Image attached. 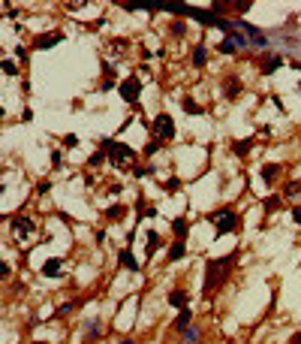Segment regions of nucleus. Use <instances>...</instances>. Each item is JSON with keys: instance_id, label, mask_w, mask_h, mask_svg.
I'll list each match as a JSON object with an SVG mask.
<instances>
[{"instance_id": "obj_4", "label": "nucleus", "mask_w": 301, "mask_h": 344, "mask_svg": "<svg viewBox=\"0 0 301 344\" xmlns=\"http://www.w3.org/2000/svg\"><path fill=\"white\" fill-rule=\"evenodd\" d=\"M211 221L217 224V232H232L235 224H238V217L232 211H217V214H211Z\"/></svg>"}, {"instance_id": "obj_14", "label": "nucleus", "mask_w": 301, "mask_h": 344, "mask_svg": "<svg viewBox=\"0 0 301 344\" xmlns=\"http://www.w3.org/2000/svg\"><path fill=\"white\" fill-rule=\"evenodd\" d=\"M172 229H175V235H178V242H184V235H187V221H184V217H178Z\"/></svg>"}, {"instance_id": "obj_19", "label": "nucleus", "mask_w": 301, "mask_h": 344, "mask_svg": "<svg viewBox=\"0 0 301 344\" xmlns=\"http://www.w3.org/2000/svg\"><path fill=\"white\" fill-rule=\"evenodd\" d=\"M277 172H280V166H265V169H262V178H265V181H271Z\"/></svg>"}, {"instance_id": "obj_16", "label": "nucleus", "mask_w": 301, "mask_h": 344, "mask_svg": "<svg viewBox=\"0 0 301 344\" xmlns=\"http://www.w3.org/2000/svg\"><path fill=\"white\" fill-rule=\"evenodd\" d=\"M55 43H60V36H40V40H37L40 48H48V46H55Z\"/></svg>"}, {"instance_id": "obj_26", "label": "nucleus", "mask_w": 301, "mask_h": 344, "mask_svg": "<svg viewBox=\"0 0 301 344\" xmlns=\"http://www.w3.org/2000/svg\"><path fill=\"white\" fill-rule=\"evenodd\" d=\"M292 217H295V221L301 224V208H295V211H292Z\"/></svg>"}, {"instance_id": "obj_22", "label": "nucleus", "mask_w": 301, "mask_h": 344, "mask_svg": "<svg viewBox=\"0 0 301 344\" xmlns=\"http://www.w3.org/2000/svg\"><path fill=\"white\" fill-rule=\"evenodd\" d=\"M157 248V232H148V253H154Z\"/></svg>"}, {"instance_id": "obj_1", "label": "nucleus", "mask_w": 301, "mask_h": 344, "mask_svg": "<svg viewBox=\"0 0 301 344\" xmlns=\"http://www.w3.org/2000/svg\"><path fill=\"white\" fill-rule=\"evenodd\" d=\"M232 260L235 257H223V260H211L208 266H205V290H211V287H217L223 278H226V272H229V266H232Z\"/></svg>"}, {"instance_id": "obj_20", "label": "nucleus", "mask_w": 301, "mask_h": 344, "mask_svg": "<svg viewBox=\"0 0 301 344\" xmlns=\"http://www.w3.org/2000/svg\"><path fill=\"white\" fill-rule=\"evenodd\" d=\"M280 64H283L280 58H268V61H265V67H262V69H265V72H271V69H277Z\"/></svg>"}, {"instance_id": "obj_18", "label": "nucleus", "mask_w": 301, "mask_h": 344, "mask_svg": "<svg viewBox=\"0 0 301 344\" xmlns=\"http://www.w3.org/2000/svg\"><path fill=\"white\" fill-rule=\"evenodd\" d=\"M193 64H196V67H202V64H205V48H202V46L193 51Z\"/></svg>"}, {"instance_id": "obj_29", "label": "nucleus", "mask_w": 301, "mask_h": 344, "mask_svg": "<svg viewBox=\"0 0 301 344\" xmlns=\"http://www.w3.org/2000/svg\"><path fill=\"white\" fill-rule=\"evenodd\" d=\"M37 344H42V341H37Z\"/></svg>"}, {"instance_id": "obj_2", "label": "nucleus", "mask_w": 301, "mask_h": 344, "mask_svg": "<svg viewBox=\"0 0 301 344\" xmlns=\"http://www.w3.org/2000/svg\"><path fill=\"white\" fill-rule=\"evenodd\" d=\"M102 148H105V154H109L115 163H130V160L136 157V151L130 148V145H120V142H115V139H105Z\"/></svg>"}, {"instance_id": "obj_7", "label": "nucleus", "mask_w": 301, "mask_h": 344, "mask_svg": "<svg viewBox=\"0 0 301 344\" xmlns=\"http://www.w3.org/2000/svg\"><path fill=\"white\" fill-rule=\"evenodd\" d=\"M190 320H193V314H190V308H181V314H178V320H175V329H181V332H187V329H190Z\"/></svg>"}, {"instance_id": "obj_17", "label": "nucleus", "mask_w": 301, "mask_h": 344, "mask_svg": "<svg viewBox=\"0 0 301 344\" xmlns=\"http://www.w3.org/2000/svg\"><path fill=\"white\" fill-rule=\"evenodd\" d=\"M120 263H123V266H130L133 272H139V266H136V260H133V253H130V251H123V253H120Z\"/></svg>"}, {"instance_id": "obj_13", "label": "nucleus", "mask_w": 301, "mask_h": 344, "mask_svg": "<svg viewBox=\"0 0 301 344\" xmlns=\"http://www.w3.org/2000/svg\"><path fill=\"white\" fill-rule=\"evenodd\" d=\"M184 253H187L184 242H175V245H172V251H169V260H181V257H184Z\"/></svg>"}, {"instance_id": "obj_9", "label": "nucleus", "mask_w": 301, "mask_h": 344, "mask_svg": "<svg viewBox=\"0 0 301 344\" xmlns=\"http://www.w3.org/2000/svg\"><path fill=\"white\" fill-rule=\"evenodd\" d=\"M42 275L58 278V275H60V260H48V263H42Z\"/></svg>"}, {"instance_id": "obj_6", "label": "nucleus", "mask_w": 301, "mask_h": 344, "mask_svg": "<svg viewBox=\"0 0 301 344\" xmlns=\"http://www.w3.org/2000/svg\"><path fill=\"white\" fill-rule=\"evenodd\" d=\"M12 229H15V235H19V239H24V235L33 232V224L27 221V217H15V221H12Z\"/></svg>"}, {"instance_id": "obj_11", "label": "nucleus", "mask_w": 301, "mask_h": 344, "mask_svg": "<svg viewBox=\"0 0 301 344\" xmlns=\"http://www.w3.org/2000/svg\"><path fill=\"white\" fill-rule=\"evenodd\" d=\"M169 302H172L175 308H187V293H184V290H175V293L169 296Z\"/></svg>"}, {"instance_id": "obj_24", "label": "nucleus", "mask_w": 301, "mask_h": 344, "mask_svg": "<svg viewBox=\"0 0 301 344\" xmlns=\"http://www.w3.org/2000/svg\"><path fill=\"white\" fill-rule=\"evenodd\" d=\"M3 72H9V76H15V64H12V61H3Z\"/></svg>"}, {"instance_id": "obj_15", "label": "nucleus", "mask_w": 301, "mask_h": 344, "mask_svg": "<svg viewBox=\"0 0 301 344\" xmlns=\"http://www.w3.org/2000/svg\"><path fill=\"white\" fill-rule=\"evenodd\" d=\"M235 94H241V82L238 79H229L226 82V97H235Z\"/></svg>"}, {"instance_id": "obj_12", "label": "nucleus", "mask_w": 301, "mask_h": 344, "mask_svg": "<svg viewBox=\"0 0 301 344\" xmlns=\"http://www.w3.org/2000/svg\"><path fill=\"white\" fill-rule=\"evenodd\" d=\"M250 148H253V139H241V142H235V145H232V151H235L238 157H241V154H247Z\"/></svg>"}, {"instance_id": "obj_10", "label": "nucleus", "mask_w": 301, "mask_h": 344, "mask_svg": "<svg viewBox=\"0 0 301 344\" xmlns=\"http://www.w3.org/2000/svg\"><path fill=\"white\" fill-rule=\"evenodd\" d=\"M181 106H184V112H187V115H199V112H202V106H199L196 100H190V97H184V100H181Z\"/></svg>"}, {"instance_id": "obj_25", "label": "nucleus", "mask_w": 301, "mask_h": 344, "mask_svg": "<svg viewBox=\"0 0 301 344\" xmlns=\"http://www.w3.org/2000/svg\"><path fill=\"white\" fill-rule=\"evenodd\" d=\"M123 214V208L120 206H115V208H109V217H120Z\"/></svg>"}, {"instance_id": "obj_28", "label": "nucleus", "mask_w": 301, "mask_h": 344, "mask_svg": "<svg viewBox=\"0 0 301 344\" xmlns=\"http://www.w3.org/2000/svg\"><path fill=\"white\" fill-rule=\"evenodd\" d=\"M123 344H133V341H123Z\"/></svg>"}, {"instance_id": "obj_27", "label": "nucleus", "mask_w": 301, "mask_h": 344, "mask_svg": "<svg viewBox=\"0 0 301 344\" xmlns=\"http://www.w3.org/2000/svg\"><path fill=\"white\" fill-rule=\"evenodd\" d=\"M292 344H301V332H298V335H295V338H292Z\"/></svg>"}, {"instance_id": "obj_23", "label": "nucleus", "mask_w": 301, "mask_h": 344, "mask_svg": "<svg viewBox=\"0 0 301 344\" xmlns=\"http://www.w3.org/2000/svg\"><path fill=\"white\" fill-rule=\"evenodd\" d=\"M157 151H160V142H151L148 148H145V154H148V157H151V154H157Z\"/></svg>"}, {"instance_id": "obj_8", "label": "nucleus", "mask_w": 301, "mask_h": 344, "mask_svg": "<svg viewBox=\"0 0 301 344\" xmlns=\"http://www.w3.org/2000/svg\"><path fill=\"white\" fill-rule=\"evenodd\" d=\"M238 46H244V36H238V30H235V33H232V36H229V40L220 46V51H226V54H229V51H235Z\"/></svg>"}, {"instance_id": "obj_3", "label": "nucleus", "mask_w": 301, "mask_h": 344, "mask_svg": "<svg viewBox=\"0 0 301 344\" xmlns=\"http://www.w3.org/2000/svg\"><path fill=\"white\" fill-rule=\"evenodd\" d=\"M154 136H157V142H166V139H172L175 136V121H172V115H157L154 118Z\"/></svg>"}, {"instance_id": "obj_21", "label": "nucleus", "mask_w": 301, "mask_h": 344, "mask_svg": "<svg viewBox=\"0 0 301 344\" xmlns=\"http://www.w3.org/2000/svg\"><path fill=\"white\" fill-rule=\"evenodd\" d=\"M196 338H199V332H196V329H187V332H184V344H193Z\"/></svg>"}, {"instance_id": "obj_5", "label": "nucleus", "mask_w": 301, "mask_h": 344, "mask_svg": "<svg viewBox=\"0 0 301 344\" xmlns=\"http://www.w3.org/2000/svg\"><path fill=\"white\" fill-rule=\"evenodd\" d=\"M139 88H141V79H127L120 85V97L127 100V103H136V97H139Z\"/></svg>"}]
</instances>
